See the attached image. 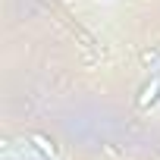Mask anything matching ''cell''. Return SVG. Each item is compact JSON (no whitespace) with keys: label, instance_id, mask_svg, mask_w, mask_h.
I'll use <instances>...</instances> for the list:
<instances>
[{"label":"cell","instance_id":"6da1fadb","mask_svg":"<svg viewBox=\"0 0 160 160\" xmlns=\"http://www.w3.org/2000/svg\"><path fill=\"white\" fill-rule=\"evenodd\" d=\"M25 141L32 144V151H38V157H41V160H57V144H53L47 135L35 132V135H28Z\"/></svg>","mask_w":160,"mask_h":160},{"label":"cell","instance_id":"7a4b0ae2","mask_svg":"<svg viewBox=\"0 0 160 160\" xmlns=\"http://www.w3.org/2000/svg\"><path fill=\"white\" fill-rule=\"evenodd\" d=\"M157 101H160V75H154L151 82L141 85V91H138V107L148 110V107H154Z\"/></svg>","mask_w":160,"mask_h":160}]
</instances>
